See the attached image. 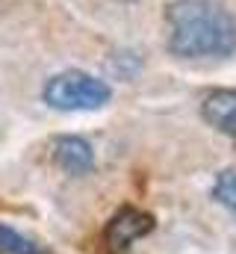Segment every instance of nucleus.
<instances>
[{
  "mask_svg": "<svg viewBox=\"0 0 236 254\" xmlns=\"http://www.w3.org/2000/svg\"><path fill=\"white\" fill-rule=\"evenodd\" d=\"M169 51L180 60L231 57L236 51V21L213 0H175L166 9Z\"/></svg>",
  "mask_w": 236,
  "mask_h": 254,
  "instance_id": "obj_1",
  "label": "nucleus"
},
{
  "mask_svg": "<svg viewBox=\"0 0 236 254\" xmlns=\"http://www.w3.org/2000/svg\"><path fill=\"white\" fill-rule=\"evenodd\" d=\"M42 98H45V104L51 110H59V113H83V110H101V107H107L110 98H113V89L104 80H98V77H92L86 71L71 68V71L54 74L45 83Z\"/></svg>",
  "mask_w": 236,
  "mask_h": 254,
  "instance_id": "obj_2",
  "label": "nucleus"
},
{
  "mask_svg": "<svg viewBox=\"0 0 236 254\" xmlns=\"http://www.w3.org/2000/svg\"><path fill=\"white\" fill-rule=\"evenodd\" d=\"M151 231H154V216L151 213H142L136 207H121L104 231V243L113 254H130V246L139 237H148Z\"/></svg>",
  "mask_w": 236,
  "mask_h": 254,
  "instance_id": "obj_3",
  "label": "nucleus"
},
{
  "mask_svg": "<svg viewBox=\"0 0 236 254\" xmlns=\"http://www.w3.org/2000/svg\"><path fill=\"white\" fill-rule=\"evenodd\" d=\"M201 116L219 133L236 139V89H216L213 95H207L201 104Z\"/></svg>",
  "mask_w": 236,
  "mask_h": 254,
  "instance_id": "obj_4",
  "label": "nucleus"
},
{
  "mask_svg": "<svg viewBox=\"0 0 236 254\" xmlns=\"http://www.w3.org/2000/svg\"><path fill=\"white\" fill-rule=\"evenodd\" d=\"M54 160L68 175H86L95 166V151L80 136H59L54 142Z\"/></svg>",
  "mask_w": 236,
  "mask_h": 254,
  "instance_id": "obj_5",
  "label": "nucleus"
},
{
  "mask_svg": "<svg viewBox=\"0 0 236 254\" xmlns=\"http://www.w3.org/2000/svg\"><path fill=\"white\" fill-rule=\"evenodd\" d=\"M0 252L3 254H48L36 240L18 234V231L9 228V225H0Z\"/></svg>",
  "mask_w": 236,
  "mask_h": 254,
  "instance_id": "obj_6",
  "label": "nucleus"
},
{
  "mask_svg": "<svg viewBox=\"0 0 236 254\" xmlns=\"http://www.w3.org/2000/svg\"><path fill=\"white\" fill-rule=\"evenodd\" d=\"M213 195H216V201H219L222 207H228V210L236 216V172H231V169L222 172V175L216 178Z\"/></svg>",
  "mask_w": 236,
  "mask_h": 254,
  "instance_id": "obj_7",
  "label": "nucleus"
},
{
  "mask_svg": "<svg viewBox=\"0 0 236 254\" xmlns=\"http://www.w3.org/2000/svg\"><path fill=\"white\" fill-rule=\"evenodd\" d=\"M118 3H130V0H118Z\"/></svg>",
  "mask_w": 236,
  "mask_h": 254,
  "instance_id": "obj_8",
  "label": "nucleus"
}]
</instances>
